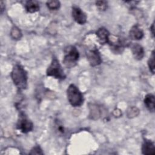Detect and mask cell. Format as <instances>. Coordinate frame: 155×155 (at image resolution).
I'll return each instance as SVG.
<instances>
[{
    "instance_id": "17",
    "label": "cell",
    "mask_w": 155,
    "mask_h": 155,
    "mask_svg": "<svg viewBox=\"0 0 155 155\" xmlns=\"http://www.w3.org/2000/svg\"><path fill=\"white\" fill-rule=\"evenodd\" d=\"M154 51H153L151 55L150 56L148 61V67L149 69L150 70V71L154 74Z\"/></svg>"
},
{
    "instance_id": "14",
    "label": "cell",
    "mask_w": 155,
    "mask_h": 155,
    "mask_svg": "<svg viewBox=\"0 0 155 155\" xmlns=\"http://www.w3.org/2000/svg\"><path fill=\"white\" fill-rule=\"evenodd\" d=\"M25 9L28 13H35L39 10V4L37 1H28L25 5Z\"/></svg>"
},
{
    "instance_id": "11",
    "label": "cell",
    "mask_w": 155,
    "mask_h": 155,
    "mask_svg": "<svg viewBox=\"0 0 155 155\" xmlns=\"http://www.w3.org/2000/svg\"><path fill=\"white\" fill-rule=\"evenodd\" d=\"M96 36H97L99 42L101 44H104L108 43V38L110 36V33L104 27L99 28L96 32Z\"/></svg>"
},
{
    "instance_id": "19",
    "label": "cell",
    "mask_w": 155,
    "mask_h": 155,
    "mask_svg": "<svg viewBox=\"0 0 155 155\" xmlns=\"http://www.w3.org/2000/svg\"><path fill=\"white\" fill-rule=\"evenodd\" d=\"M96 4L100 10L104 11L107 8V2L105 1H97L96 2Z\"/></svg>"
},
{
    "instance_id": "5",
    "label": "cell",
    "mask_w": 155,
    "mask_h": 155,
    "mask_svg": "<svg viewBox=\"0 0 155 155\" xmlns=\"http://www.w3.org/2000/svg\"><path fill=\"white\" fill-rule=\"evenodd\" d=\"M108 44H109L112 52L115 54H119L122 53L124 47L127 46V44H128L129 42L120 37L111 36L110 35Z\"/></svg>"
},
{
    "instance_id": "1",
    "label": "cell",
    "mask_w": 155,
    "mask_h": 155,
    "mask_svg": "<svg viewBox=\"0 0 155 155\" xmlns=\"http://www.w3.org/2000/svg\"><path fill=\"white\" fill-rule=\"evenodd\" d=\"M11 78L15 86L20 90L27 87V73L20 64H16L11 72Z\"/></svg>"
},
{
    "instance_id": "15",
    "label": "cell",
    "mask_w": 155,
    "mask_h": 155,
    "mask_svg": "<svg viewBox=\"0 0 155 155\" xmlns=\"http://www.w3.org/2000/svg\"><path fill=\"white\" fill-rule=\"evenodd\" d=\"M10 35L13 39L18 40V39H21V38L22 36V33H21L20 30L18 27H13L12 28V30L10 32Z\"/></svg>"
},
{
    "instance_id": "16",
    "label": "cell",
    "mask_w": 155,
    "mask_h": 155,
    "mask_svg": "<svg viewBox=\"0 0 155 155\" xmlns=\"http://www.w3.org/2000/svg\"><path fill=\"white\" fill-rule=\"evenodd\" d=\"M61 4L59 1H49L47 2V7L51 10H58L60 7Z\"/></svg>"
},
{
    "instance_id": "4",
    "label": "cell",
    "mask_w": 155,
    "mask_h": 155,
    "mask_svg": "<svg viewBox=\"0 0 155 155\" xmlns=\"http://www.w3.org/2000/svg\"><path fill=\"white\" fill-rule=\"evenodd\" d=\"M46 73L48 76H51L59 79H64L66 78V75L59 61L55 57L53 58L47 70Z\"/></svg>"
},
{
    "instance_id": "12",
    "label": "cell",
    "mask_w": 155,
    "mask_h": 155,
    "mask_svg": "<svg viewBox=\"0 0 155 155\" xmlns=\"http://www.w3.org/2000/svg\"><path fill=\"white\" fill-rule=\"evenodd\" d=\"M130 38L134 40H140L143 37V32L139 26L136 24L133 25L129 33Z\"/></svg>"
},
{
    "instance_id": "2",
    "label": "cell",
    "mask_w": 155,
    "mask_h": 155,
    "mask_svg": "<svg viewBox=\"0 0 155 155\" xmlns=\"http://www.w3.org/2000/svg\"><path fill=\"white\" fill-rule=\"evenodd\" d=\"M67 99L74 107L81 106L84 103V96L79 88L74 84H70L67 90Z\"/></svg>"
},
{
    "instance_id": "7",
    "label": "cell",
    "mask_w": 155,
    "mask_h": 155,
    "mask_svg": "<svg viewBox=\"0 0 155 155\" xmlns=\"http://www.w3.org/2000/svg\"><path fill=\"white\" fill-rule=\"evenodd\" d=\"M86 55L90 65L92 67L99 65L102 62L100 53L96 47L88 50L86 53Z\"/></svg>"
},
{
    "instance_id": "6",
    "label": "cell",
    "mask_w": 155,
    "mask_h": 155,
    "mask_svg": "<svg viewBox=\"0 0 155 155\" xmlns=\"http://www.w3.org/2000/svg\"><path fill=\"white\" fill-rule=\"evenodd\" d=\"M16 127L23 133H27L32 131L33 128V124L24 113H21L17 122Z\"/></svg>"
},
{
    "instance_id": "18",
    "label": "cell",
    "mask_w": 155,
    "mask_h": 155,
    "mask_svg": "<svg viewBox=\"0 0 155 155\" xmlns=\"http://www.w3.org/2000/svg\"><path fill=\"white\" fill-rule=\"evenodd\" d=\"M139 113V110L136 107H130L127 111V115L129 117L136 116Z\"/></svg>"
},
{
    "instance_id": "8",
    "label": "cell",
    "mask_w": 155,
    "mask_h": 155,
    "mask_svg": "<svg viewBox=\"0 0 155 155\" xmlns=\"http://www.w3.org/2000/svg\"><path fill=\"white\" fill-rule=\"evenodd\" d=\"M71 14L73 19L78 24L83 25L87 22V15L79 7L73 6L72 7Z\"/></svg>"
},
{
    "instance_id": "3",
    "label": "cell",
    "mask_w": 155,
    "mask_h": 155,
    "mask_svg": "<svg viewBox=\"0 0 155 155\" xmlns=\"http://www.w3.org/2000/svg\"><path fill=\"white\" fill-rule=\"evenodd\" d=\"M79 54L77 48L73 45L67 46L64 49L63 63L68 68L74 67L78 61Z\"/></svg>"
},
{
    "instance_id": "13",
    "label": "cell",
    "mask_w": 155,
    "mask_h": 155,
    "mask_svg": "<svg viewBox=\"0 0 155 155\" xmlns=\"http://www.w3.org/2000/svg\"><path fill=\"white\" fill-rule=\"evenodd\" d=\"M144 104L147 108L151 112H154L155 110V99L153 94H148L144 98Z\"/></svg>"
},
{
    "instance_id": "20",
    "label": "cell",
    "mask_w": 155,
    "mask_h": 155,
    "mask_svg": "<svg viewBox=\"0 0 155 155\" xmlns=\"http://www.w3.org/2000/svg\"><path fill=\"white\" fill-rule=\"evenodd\" d=\"M30 154H42L43 153L42 151V150L41 149V148L39 146H36L35 147L31 150V152L30 153Z\"/></svg>"
},
{
    "instance_id": "10",
    "label": "cell",
    "mask_w": 155,
    "mask_h": 155,
    "mask_svg": "<svg viewBox=\"0 0 155 155\" xmlns=\"http://www.w3.org/2000/svg\"><path fill=\"white\" fill-rule=\"evenodd\" d=\"M142 151L145 155H154L155 147L154 143L150 140L145 139L142 144Z\"/></svg>"
},
{
    "instance_id": "21",
    "label": "cell",
    "mask_w": 155,
    "mask_h": 155,
    "mask_svg": "<svg viewBox=\"0 0 155 155\" xmlns=\"http://www.w3.org/2000/svg\"><path fill=\"white\" fill-rule=\"evenodd\" d=\"M151 33H152V35L154 37V23L152 24V26H151Z\"/></svg>"
},
{
    "instance_id": "9",
    "label": "cell",
    "mask_w": 155,
    "mask_h": 155,
    "mask_svg": "<svg viewBox=\"0 0 155 155\" xmlns=\"http://www.w3.org/2000/svg\"><path fill=\"white\" fill-rule=\"evenodd\" d=\"M131 50L135 59L138 61L142 59L144 56V50L140 44L137 43L131 44Z\"/></svg>"
}]
</instances>
